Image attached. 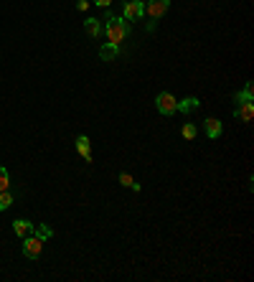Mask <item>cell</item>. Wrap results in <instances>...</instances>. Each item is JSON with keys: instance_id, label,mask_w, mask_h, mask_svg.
<instances>
[{"instance_id": "6da1fadb", "label": "cell", "mask_w": 254, "mask_h": 282, "mask_svg": "<svg viewBox=\"0 0 254 282\" xmlns=\"http://www.w3.org/2000/svg\"><path fill=\"white\" fill-rule=\"evenodd\" d=\"M104 31H107L109 44H119L130 36V21L117 18L112 11H104Z\"/></svg>"}, {"instance_id": "7a4b0ae2", "label": "cell", "mask_w": 254, "mask_h": 282, "mask_svg": "<svg viewBox=\"0 0 254 282\" xmlns=\"http://www.w3.org/2000/svg\"><path fill=\"white\" fill-rule=\"evenodd\" d=\"M155 107H158V112H160L163 117H171V114L178 112V99H176L171 92H160V94L155 97Z\"/></svg>"}, {"instance_id": "3957f363", "label": "cell", "mask_w": 254, "mask_h": 282, "mask_svg": "<svg viewBox=\"0 0 254 282\" xmlns=\"http://www.w3.org/2000/svg\"><path fill=\"white\" fill-rule=\"evenodd\" d=\"M145 16V3L143 0H127L122 8V18L124 21H140Z\"/></svg>"}, {"instance_id": "277c9868", "label": "cell", "mask_w": 254, "mask_h": 282, "mask_svg": "<svg viewBox=\"0 0 254 282\" xmlns=\"http://www.w3.org/2000/svg\"><path fill=\"white\" fill-rule=\"evenodd\" d=\"M41 249H44V239H38V236H26L23 241V254L28 259H38L41 257Z\"/></svg>"}, {"instance_id": "5b68a950", "label": "cell", "mask_w": 254, "mask_h": 282, "mask_svg": "<svg viewBox=\"0 0 254 282\" xmlns=\"http://www.w3.org/2000/svg\"><path fill=\"white\" fill-rule=\"evenodd\" d=\"M168 6H171V0H145V13L150 18H160L168 11Z\"/></svg>"}, {"instance_id": "8992f818", "label": "cell", "mask_w": 254, "mask_h": 282, "mask_svg": "<svg viewBox=\"0 0 254 282\" xmlns=\"http://www.w3.org/2000/svg\"><path fill=\"white\" fill-rule=\"evenodd\" d=\"M76 150H79V155L87 160V163H92V145H89V137L87 135H79L76 137Z\"/></svg>"}, {"instance_id": "52a82bcc", "label": "cell", "mask_w": 254, "mask_h": 282, "mask_svg": "<svg viewBox=\"0 0 254 282\" xmlns=\"http://www.w3.org/2000/svg\"><path fill=\"white\" fill-rule=\"evenodd\" d=\"M203 130H206V135H208L211 140H216V137L221 135V130H224V127H221V122H219L216 117H208L206 122H203Z\"/></svg>"}, {"instance_id": "ba28073f", "label": "cell", "mask_w": 254, "mask_h": 282, "mask_svg": "<svg viewBox=\"0 0 254 282\" xmlns=\"http://www.w3.org/2000/svg\"><path fill=\"white\" fill-rule=\"evenodd\" d=\"M13 231H16V236H28V234H33V224L28 221V219H16L13 221Z\"/></svg>"}, {"instance_id": "9c48e42d", "label": "cell", "mask_w": 254, "mask_h": 282, "mask_svg": "<svg viewBox=\"0 0 254 282\" xmlns=\"http://www.w3.org/2000/svg\"><path fill=\"white\" fill-rule=\"evenodd\" d=\"M234 114L241 119V122H251V117H254V104H251V102H241Z\"/></svg>"}, {"instance_id": "30bf717a", "label": "cell", "mask_w": 254, "mask_h": 282, "mask_svg": "<svg viewBox=\"0 0 254 282\" xmlns=\"http://www.w3.org/2000/svg\"><path fill=\"white\" fill-rule=\"evenodd\" d=\"M84 31H87V36H92V38H99L102 36V23L97 18H87L84 21Z\"/></svg>"}, {"instance_id": "8fae6325", "label": "cell", "mask_w": 254, "mask_h": 282, "mask_svg": "<svg viewBox=\"0 0 254 282\" xmlns=\"http://www.w3.org/2000/svg\"><path fill=\"white\" fill-rule=\"evenodd\" d=\"M117 54H119L117 44H104V46L99 49V59H102V61H114Z\"/></svg>"}, {"instance_id": "7c38bea8", "label": "cell", "mask_w": 254, "mask_h": 282, "mask_svg": "<svg viewBox=\"0 0 254 282\" xmlns=\"http://www.w3.org/2000/svg\"><path fill=\"white\" fill-rule=\"evenodd\" d=\"M234 99H236V104H241V102H254V84H251V82H246V84H244V89H241V92H236V97H234Z\"/></svg>"}, {"instance_id": "4fadbf2b", "label": "cell", "mask_w": 254, "mask_h": 282, "mask_svg": "<svg viewBox=\"0 0 254 282\" xmlns=\"http://www.w3.org/2000/svg\"><path fill=\"white\" fill-rule=\"evenodd\" d=\"M198 107H201L198 97H186V99L178 102V112H183V114H188V112H193V109H198Z\"/></svg>"}, {"instance_id": "5bb4252c", "label": "cell", "mask_w": 254, "mask_h": 282, "mask_svg": "<svg viewBox=\"0 0 254 282\" xmlns=\"http://www.w3.org/2000/svg\"><path fill=\"white\" fill-rule=\"evenodd\" d=\"M33 234H36L38 239H44V241L54 236V231H51V229H49L46 224H33Z\"/></svg>"}, {"instance_id": "9a60e30c", "label": "cell", "mask_w": 254, "mask_h": 282, "mask_svg": "<svg viewBox=\"0 0 254 282\" xmlns=\"http://www.w3.org/2000/svg\"><path fill=\"white\" fill-rule=\"evenodd\" d=\"M16 201V193H11V191H0V211H6L11 204Z\"/></svg>"}, {"instance_id": "2e32d148", "label": "cell", "mask_w": 254, "mask_h": 282, "mask_svg": "<svg viewBox=\"0 0 254 282\" xmlns=\"http://www.w3.org/2000/svg\"><path fill=\"white\" fill-rule=\"evenodd\" d=\"M8 186H11V176H8V168H3V166H0V191H8Z\"/></svg>"}, {"instance_id": "e0dca14e", "label": "cell", "mask_w": 254, "mask_h": 282, "mask_svg": "<svg viewBox=\"0 0 254 282\" xmlns=\"http://www.w3.org/2000/svg\"><path fill=\"white\" fill-rule=\"evenodd\" d=\"M183 137H186V140H193V137H196V125H193V122H186V125H183Z\"/></svg>"}, {"instance_id": "ac0fdd59", "label": "cell", "mask_w": 254, "mask_h": 282, "mask_svg": "<svg viewBox=\"0 0 254 282\" xmlns=\"http://www.w3.org/2000/svg\"><path fill=\"white\" fill-rule=\"evenodd\" d=\"M119 183H122V186H133V183H135V178H133L130 173H119Z\"/></svg>"}, {"instance_id": "d6986e66", "label": "cell", "mask_w": 254, "mask_h": 282, "mask_svg": "<svg viewBox=\"0 0 254 282\" xmlns=\"http://www.w3.org/2000/svg\"><path fill=\"white\" fill-rule=\"evenodd\" d=\"M92 3H94L97 8H104V11H107V8H109V3H112V0H92Z\"/></svg>"}, {"instance_id": "ffe728a7", "label": "cell", "mask_w": 254, "mask_h": 282, "mask_svg": "<svg viewBox=\"0 0 254 282\" xmlns=\"http://www.w3.org/2000/svg\"><path fill=\"white\" fill-rule=\"evenodd\" d=\"M76 8H79V11H87V8H89V3H87V0H79Z\"/></svg>"}, {"instance_id": "44dd1931", "label": "cell", "mask_w": 254, "mask_h": 282, "mask_svg": "<svg viewBox=\"0 0 254 282\" xmlns=\"http://www.w3.org/2000/svg\"><path fill=\"white\" fill-rule=\"evenodd\" d=\"M143 3H145V0H143Z\"/></svg>"}]
</instances>
